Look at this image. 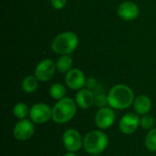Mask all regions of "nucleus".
Masks as SVG:
<instances>
[{
	"label": "nucleus",
	"mask_w": 156,
	"mask_h": 156,
	"mask_svg": "<svg viewBox=\"0 0 156 156\" xmlns=\"http://www.w3.org/2000/svg\"><path fill=\"white\" fill-rule=\"evenodd\" d=\"M108 96L109 106L116 110H125L133 104L134 94L133 90L124 84H119L112 88Z\"/></svg>",
	"instance_id": "nucleus-1"
},
{
	"label": "nucleus",
	"mask_w": 156,
	"mask_h": 156,
	"mask_svg": "<svg viewBox=\"0 0 156 156\" xmlns=\"http://www.w3.org/2000/svg\"><path fill=\"white\" fill-rule=\"evenodd\" d=\"M77 112V104L69 97L58 101L52 108V120L58 124L69 122Z\"/></svg>",
	"instance_id": "nucleus-2"
},
{
	"label": "nucleus",
	"mask_w": 156,
	"mask_h": 156,
	"mask_svg": "<svg viewBox=\"0 0 156 156\" xmlns=\"http://www.w3.org/2000/svg\"><path fill=\"white\" fill-rule=\"evenodd\" d=\"M109 144V137L102 131H91L83 139V147L91 155H98L105 151Z\"/></svg>",
	"instance_id": "nucleus-3"
},
{
	"label": "nucleus",
	"mask_w": 156,
	"mask_h": 156,
	"mask_svg": "<svg viewBox=\"0 0 156 156\" xmlns=\"http://www.w3.org/2000/svg\"><path fill=\"white\" fill-rule=\"evenodd\" d=\"M78 43V36L71 31H67L60 33L53 39L51 48L57 54L69 55L76 49Z\"/></svg>",
	"instance_id": "nucleus-4"
},
{
	"label": "nucleus",
	"mask_w": 156,
	"mask_h": 156,
	"mask_svg": "<svg viewBox=\"0 0 156 156\" xmlns=\"http://www.w3.org/2000/svg\"><path fill=\"white\" fill-rule=\"evenodd\" d=\"M30 120L37 124H43L52 119V109L46 103L34 104L29 111Z\"/></svg>",
	"instance_id": "nucleus-5"
},
{
	"label": "nucleus",
	"mask_w": 156,
	"mask_h": 156,
	"mask_svg": "<svg viewBox=\"0 0 156 156\" xmlns=\"http://www.w3.org/2000/svg\"><path fill=\"white\" fill-rule=\"evenodd\" d=\"M62 143L68 152L76 153L83 146V139L75 129H68L62 134Z\"/></svg>",
	"instance_id": "nucleus-6"
},
{
	"label": "nucleus",
	"mask_w": 156,
	"mask_h": 156,
	"mask_svg": "<svg viewBox=\"0 0 156 156\" xmlns=\"http://www.w3.org/2000/svg\"><path fill=\"white\" fill-rule=\"evenodd\" d=\"M35 133L34 122L28 119L19 120L13 130L14 137L20 142H25L29 140Z\"/></svg>",
	"instance_id": "nucleus-7"
},
{
	"label": "nucleus",
	"mask_w": 156,
	"mask_h": 156,
	"mask_svg": "<svg viewBox=\"0 0 156 156\" xmlns=\"http://www.w3.org/2000/svg\"><path fill=\"white\" fill-rule=\"evenodd\" d=\"M95 124L101 130H106L112 127L115 122V113L111 107L100 108L97 112L95 118Z\"/></svg>",
	"instance_id": "nucleus-8"
},
{
	"label": "nucleus",
	"mask_w": 156,
	"mask_h": 156,
	"mask_svg": "<svg viewBox=\"0 0 156 156\" xmlns=\"http://www.w3.org/2000/svg\"><path fill=\"white\" fill-rule=\"evenodd\" d=\"M140 125V119L137 113H126L124 114L120 122H119V128L121 132L124 134H133L134 133Z\"/></svg>",
	"instance_id": "nucleus-9"
},
{
	"label": "nucleus",
	"mask_w": 156,
	"mask_h": 156,
	"mask_svg": "<svg viewBox=\"0 0 156 156\" xmlns=\"http://www.w3.org/2000/svg\"><path fill=\"white\" fill-rule=\"evenodd\" d=\"M56 69V64L52 60L44 59L35 69V76L40 81H48L54 76Z\"/></svg>",
	"instance_id": "nucleus-10"
},
{
	"label": "nucleus",
	"mask_w": 156,
	"mask_h": 156,
	"mask_svg": "<svg viewBox=\"0 0 156 156\" xmlns=\"http://www.w3.org/2000/svg\"><path fill=\"white\" fill-rule=\"evenodd\" d=\"M117 13L121 19L124 21H133L138 17L140 9L135 3L125 1L118 6Z\"/></svg>",
	"instance_id": "nucleus-11"
},
{
	"label": "nucleus",
	"mask_w": 156,
	"mask_h": 156,
	"mask_svg": "<svg viewBox=\"0 0 156 156\" xmlns=\"http://www.w3.org/2000/svg\"><path fill=\"white\" fill-rule=\"evenodd\" d=\"M65 81L69 88L75 90H81L86 83L85 75L79 69H71L68 73H66Z\"/></svg>",
	"instance_id": "nucleus-12"
},
{
	"label": "nucleus",
	"mask_w": 156,
	"mask_h": 156,
	"mask_svg": "<svg viewBox=\"0 0 156 156\" xmlns=\"http://www.w3.org/2000/svg\"><path fill=\"white\" fill-rule=\"evenodd\" d=\"M75 101L81 109H89L95 103V96L89 89H81L76 94Z\"/></svg>",
	"instance_id": "nucleus-13"
},
{
	"label": "nucleus",
	"mask_w": 156,
	"mask_h": 156,
	"mask_svg": "<svg viewBox=\"0 0 156 156\" xmlns=\"http://www.w3.org/2000/svg\"><path fill=\"white\" fill-rule=\"evenodd\" d=\"M133 109L138 115H145L152 109V101L146 95H140L133 101Z\"/></svg>",
	"instance_id": "nucleus-14"
},
{
	"label": "nucleus",
	"mask_w": 156,
	"mask_h": 156,
	"mask_svg": "<svg viewBox=\"0 0 156 156\" xmlns=\"http://www.w3.org/2000/svg\"><path fill=\"white\" fill-rule=\"evenodd\" d=\"M73 60L69 55H62L56 62L57 69L61 73H68L72 67Z\"/></svg>",
	"instance_id": "nucleus-15"
},
{
	"label": "nucleus",
	"mask_w": 156,
	"mask_h": 156,
	"mask_svg": "<svg viewBox=\"0 0 156 156\" xmlns=\"http://www.w3.org/2000/svg\"><path fill=\"white\" fill-rule=\"evenodd\" d=\"M38 87V80L36 76H27L22 81V89L27 93H33Z\"/></svg>",
	"instance_id": "nucleus-16"
},
{
	"label": "nucleus",
	"mask_w": 156,
	"mask_h": 156,
	"mask_svg": "<svg viewBox=\"0 0 156 156\" xmlns=\"http://www.w3.org/2000/svg\"><path fill=\"white\" fill-rule=\"evenodd\" d=\"M49 94L54 100L59 101V100L65 98L66 88L61 83H54L49 88Z\"/></svg>",
	"instance_id": "nucleus-17"
},
{
	"label": "nucleus",
	"mask_w": 156,
	"mask_h": 156,
	"mask_svg": "<svg viewBox=\"0 0 156 156\" xmlns=\"http://www.w3.org/2000/svg\"><path fill=\"white\" fill-rule=\"evenodd\" d=\"M29 111L30 109L26 103L18 102L15 105L13 109V114L18 120H23V119H26L27 115H29Z\"/></svg>",
	"instance_id": "nucleus-18"
},
{
	"label": "nucleus",
	"mask_w": 156,
	"mask_h": 156,
	"mask_svg": "<svg viewBox=\"0 0 156 156\" xmlns=\"http://www.w3.org/2000/svg\"><path fill=\"white\" fill-rule=\"evenodd\" d=\"M145 146L151 152H156V128L150 130L145 137Z\"/></svg>",
	"instance_id": "nucleus-19"
},
{
	"label": "nucleus",
	"mask_w": 156,
	"mask_h": 156,
	"mask_svg": "<svg viewBox=\"0 0 156 156\" xmlns=\"http://www.w3.org/2000/svg\"><path fill=\"white\" fill-rule=\"evenodd\" d=\"M155 123V120L152 115L149 114H145L143 115V117L140 119V126L144 129V130H152L154 129Z\"/></svg>",
	"instance_id": "nucleus-20"
},
{
	"label": "nucleus",
	"mask_w": 156,
	"mask_h": 156,
	"mask_svg": "<svg viewBox=\"0 0 156 156\" xmlns=\"http://www.w3.org/2000/svg\"><path fill=\"white\" fill-rule=\"evenodd\" d=\"M95 104L99 107V108H103L106 107L107 105H109L108 102V96L104 95V94H100L98 96L95 97Z\"/></svg>",
	"instance_id": "nucleus-21"
},
{
	"label": "nucleus",
	"mask_w": 156,
	"mask_h": 156,
	"mask_svg": "<svg viewBox=\"0 0 156 156\" xmlns=\"http://www.w3.org/2000/svg\"><path fill=\"white\" fill-rule=\"evenodd\" d=\"M50 3L55 9L59 10V9H62L66 5L67 0H50Z\"/></svg>",
	"instance_id": "nucleus-22"
},
{
	"label": "nucleus",
	"mask_w": 156,
	"mask_h": 156,
	"mask_svg": "<svg viewBox=\"0 0 156 156\" xmlns=\"http://www.w3.org/2000/svg\"><path fill=\"white\" fill-rule=\"evenodd\" d=\"M63 156H77L75 153H72V152H68L67 154H65Z\"/></svg>",
	"instance_id": "nucleus-23"
},
{
	"label": "nucleus",
	"mask_w": 156,
	"mask_h": 156,
	"mask_svg": "<svg viewBox=\"0 0 156 156\" xmlns=\"http://www.w3.org/2000/svg\"><path fill=\"white\" fill-rule=\"evenodd\" d=\"M91 156H99V155H91Z\"/></svg>",
	"instance_id": "nucleus-24"
}]
</instances>
